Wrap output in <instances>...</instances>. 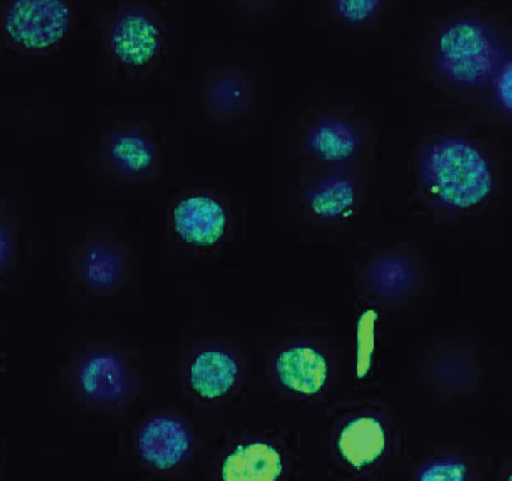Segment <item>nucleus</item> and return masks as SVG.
I'll use <instances>...</instances> for the list:
<instances>
[{
  "mask_svg": "<svg viewBox=\"0 0 512 481\" xmlns=\"http://www.w3.org/2000/svg\"><path fill=\"white\" fill-rule=\"evenodd\" d=\"M388 435L382 421L368 414L347 420L336 433L335 449L339 460L355 472L376 464L387 448Z\"/></svg>",
  "mask_w": 512,
  "mask_h": 481,
  "instance_id": "nucleus-9",
  "label": "nucleus"
},
{
  "mask_svg": "<svg viewBox=\"0 0 512 481\" xmlns=\"http://www.w3.org/2000/svg\"><path fill=\"white\" fill-rule=\"evenodd\" d=\"M422 177L441 202L460 209L480 203L492 185L485 159L460 139L435 143L424 157Z\"/></svg>",
  "mask_w": 512,
  "mask_h": 481,
  "instance_id": "nucleus-6",
  "label": "nucleus"
},
{
  "mask_svg": "<svg viewBox=\"0 0 512 481\" xmlns=\"http://www.w3.org/2000/svg\"><path fill=\"white\" fill-rule=\"evenodd\" d=\"M265 83L262 72L252 64L231 57L212 62L203 69L196 86L200 119L218 133H250L264 115Z\"/></svg>",
  "mask_w": 512,
  "mask_h": 481,
  "instance_id": "nucleus-4",
  "label": "nucleus"
},
{
  "mask_svg": "<svg viewBox=\"0 0 512 481\" xmlns=\"http://www.w3.org/2000/svg\"><path fill=\"white\" fill-rule=\"evenodd\" d=\"M101 163L125 187L155 184L163 176L167 141L158 121L146 113L113 119L101 141Z\"/></svg>",
  "mask_w": 512,
  "mask_h": 481,
  "instance_id": "nucleus-5",
  "label": "nucleus"
},
{
  "mask_svg": "<svg viewBox=\"0 0 512 481\" xmlns=\"http://www.w3.org/2000/svg\"><path fill=\"white\" fill-rule=\"evenodd\" d=\"M78 381L86 396L97 401L115 400L125 390L124 364L113 353L100 352L93 354L82 363Z\"/></svg>",
  "mask_w": 512,
  "mask_h": 481,
  "instance_id": "nucleus-16",
  "label": "nucleus"
},
{
  "mask_svg": "<svg viewBox=\"0 0 512 481\" xmlns=\"http://www.w3.org/2000/svg\"><path fill=\"white\" fill-rule=\"evenodd\" d=\"M75 21L70 0H5L0 8V33L13 51L41 56L59 49Z\"/></svg>",
  "mask_w": 512,
  "mask_h": 481,
  "instance_id": "nucleus-7",
  "label": "nucleus"
},
{
  "mask_svg": "<svg viewBox=\"0 0 512 481\" xmlns=\"http://www.w3.org/2000/svg\"><path fill=\"white\" fill-rule=\"evenodd\" d=\"M5 250H6V241H5L2 231L0 229V264L4 259Z\"/></svg>",
  "mask_w": 512,
  "mask_h": 481,
  "instance_id": "nucleus-23",
  "label": "nucleus"
},
{
  "mask_svg": "<svg viewBox=\"0 0 512 481\" xmlns=\"http://www.w3.org/2000/svg\"><path fill=\"white\" fill-rule=\"evenodd\" d=\"M376 318L377 312L374 309H367L361 313L358 320L356 374L359 379L364 378L371 368Z\"/></svg>",
  "mask_w": 512,
  "mask_h": 481,
  "instance_id": "nucleus-18",
  "label": "nucleus"
},
{
  "mask_svg": "<svg viewBox=\"0 0 512 481\" xmlns=\"http://www.w3.org/2000/svg\"><path fill=\"white\" fill-rule=\"evenodd\" d=\"M354 201L355 188L352 181L340 175L322 179L300 194L302 212L321 220L342 215L353 206Z\"/></svg>",
  "mask_w": 512,
  "mask_h": 481,
  "instance_id": "nucleus-17",
  "label": "nucleus"
},
{
  "mask_svg": "<svg viewBox=\"0 0 512 481\" xmlns=\"http://www.w3.org/2000/svg\"><path fill=\"white\" fill-rule=\"evenodd\" d=\"M274 371L280 385L302 396H314L325 386L328 366L325 357L308 345H294L275 358Z\"/></svg>",
  "mask_w": 512,
  "mask_h": 481,
  "instance_id": "nucleus-11",
  "label": "nucleus"
},
{
  "mask_svg": "<svg viewBox=\"0 0 512 481\" xmlns=\"http://www.w3.org/2000/svg\"><path fill=\"white\" fill-rule=\"evenodd\" d=\"M307 128L301 138L302 146L321 161L341 163L357 151L358 134L346 120L321 117Z\"/></svg>",
  "mask_w": 512,
  "mask_h": 481,
  "instance_id": "nucleus-13",
  "label": "nucleus"
},
{
  "mask_svg": "<svg viewBox=\"0 0 512 481\" xmlns=\"http://www.w3.org/2000/svg\"><path fill=\"white\" fill-rule=\"evenodd\" d=\"M407 5L408 0H311V18L328 40L363 46L392 31Z\"/></svg>",
  "mask_w": 512,
  "mask_h": 481,
  "instance_id": "nucleus-8",
  "label": "nucleus"
},
{
  "mask_svg": "<svg viewBox=\"0 0 512 481\" xmlns=\"http://www.w3.org/2000/svg\"><path fill=\"white\" fill-rule=\"evenodd\" d=\"M238 365L227 352L208 349L199 353L189 370L193 391L202 399L214 400L224 396L235 384Z\"/></svg>",
  "mask_w": 512,
  "mask_h": 481,
  "instance_id": "nucleus-15",
  "label": "nucleus"
},
{
  "mask_svg": "<svg viewBox=\"0 0 512 481\" xmlns=\"http://www.w3.org/2000/svg\"><path fill=\"white\" fill-rule=\"evenodd\" d=\"M373 272L376 282L385 291H394L403 287L409 278L407 263L397 256L380 260Z\"/></svg>",
  "mask_w": 512,
  "mask_h": 481,
  "instance_id": "nucleus-20",
  "label": "nucleus"
},
{
  "mask_svg": "<svg viewBox=\"0 0 512 481\" xmlns=\"http://www.w3.org/2000/svg\"><path fill=\"white\" fill-rule=\"evenodd\" d=\"M101 56L117 79L142 83L163 72L173 53V32L161 3L113 0L97 20Z\"/></svg>",
  "mask_w": 512,
  "mask_h": 481,
  "instance_id": "nucleus-2",
  "label": "nucleus"
},
{
  "mask_svg": "<svg viewBox=\"0 0 512 481\" xmlns=\"http://www.w3.org/2000/svg\"><path fill=\"white\" fill-rule=\"evenodd\" d=\"M409 56L423 73L454 89L491 88L512 57V9L496 0H438L420 15Z\"/></svg>",
  "mask_w": 512,
  "mask_h": 481,
  "instance_id": "nucleus-1",
  "label": "nucleus"
},
{
  "mask_svg": "<svg viewBox=\"0 0 512 481\" xmlns=\"http://www.w3.org/2000/svg\"><path fill=\"white\" fill-rule=\"evenodd\" d=\"M465 467L453 461H441L427 467L420 476L425 480H460L465 477Z\"/></svg>",
  "mask_w": 512,
  "mask_h": 481,
  "instance_id": "nucleus-22",
  "label": "nucleus"
},
{
  "mask_svg": "<svg viewBox=\"0 0 512 481\" xmlns=\"http://www.w3.org/2000/svg\"><path fill=\"white\" fill-rule=\"evenodd\" d=\"M282 472L280 452L269 444L253 442L237 446L226 456L221 477L228 481H272Z\"/></svg>",
  "mask_w": 512,
  "mask_h": 481,
  "instance_id": "nucleus-14",
  "label": "nucleus"
},
{
  "mask_svg": "<svg viewBox=\"0 0 512 481\" xmlns=\"http://www.w3.org/2000/svg\"><path fill=\"white\" fill-rule=\"evenodd\" d=\"M512 57L506 59L491 84V93L495 102L507 112L511 110Z\"/></svg>",
  "mask_w": 512,
  "mask_h": 481,
  "instance_id": "nucleus-21",
  "label": "nucleus"
},
{
  "mask_svg": "<svg viewBox=\"0 0 512 481\" xmlns=\"http://www.w3.org/2000/svg\"><path fill=\"white\" fill-rule=\"evenodd\" d=\"M138 452L150 467L160 471L175 468L186 458L190 436L177 419L159 416L150 419L139 431Z\"/></svg>",
  "mask_w": 512,
  "mask_h": 481,
  "instance_id": "nucleus-10",
  "label": "nucleus"
},
{
  "mask_svg": "<svg viewBox=\"0 0 512 481\" xmlns=\"http://www.w3.org/2000/svg\"><path fill=\"white\" fill-rule=\"evenodd\" d=\"M131 240L130 236L111 234L87 244L83 271L91 287L110 290L124 280L130 265Z\"/></svg>",
  "mask_w": 512,
  "mask_h": 481,
  "instance_id": "nucleus-12",
  "label": "nucleus"
},
{
  "mask_svg": "<svg viewBox=\"0 0 512 481\" xmlns=\"http://www.w3.org/2000/svg\"><path fill=\"white\" fill-rule=\"evenodd\" d=\"M244 218L242 202L227 189L185 187L170 196L165 205L164 240L171 251L213 257L237 240Z\"/></svg>",
  "mask_w": 512,
  "mask_h": 481,
  "instance_id": "nucleus-3",
  "label": "nucleus"
},
{
  "mask_svg": "<svg viewBox=\"0 0 512 481\" xmlns=\"http://www.w3.org/2000/svg\"><path fill=\"white\" fill-rule=\"evenodd\" d=\"M285 0H226L232 15L250 25L271 17Z\"/></svg>",
  "mask_w": 512,
  "mask_h": 481,
  "instance_id": "nucleus-19",
  "label": "nucleus"
}]
</instances>
